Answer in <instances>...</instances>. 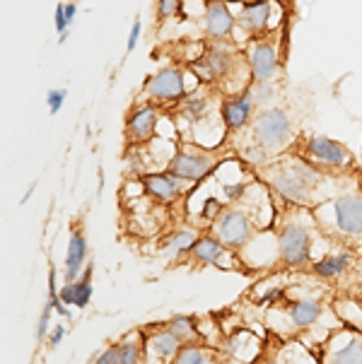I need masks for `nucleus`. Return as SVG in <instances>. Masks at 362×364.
<instances>
[{"instance_id": "obj_1", "label": "nucleus", "mask_w": 362, "mask_h": 364, "mask_svg": "<svg viewBox=\"0 0 362 364\" xmlns=\"http://www.w3.org/2000/svg\"><path fill=\"white\" fill-rule=\"evenodd\" d=\"M271 186L280 198L290 200V203H307L312 196V191L319 183V171L312 169L307 162H290L278 164L271 171Z\"/></svg>"}, {"instance_id": "obj_2", "label": "nucleus", "mask_w": 362, "mask_h": 364, "mask_svg": "<svg viewBox=\"0 0 362 364\" xmlns=\"http://www.w3.org/2000/svg\"><path fill=\"white\" fill-rule=\"evenodd\" d=\"M225 159V147L215 150H201V147H179L169 162V174L183 178V181H201L218 169Z\"/></svg>"}, {"instance_id": "obj_3", "label": "nucleus", "mask_w": 362, "mask_h": 364, "mask_svg": "<svg viewBox=\"0 0 362 364\" xmlns=\"http://www.w3.org/2000/svg\"><path fill=\"white\" fill-rule=\"evenodd\" d=\"M251 133H254L256 145H261L266 152H278L290 145L292 140V121L290 114L280 107L261 111L251 123Z\"/></svg>"}, {"instance_id": "obj_4", "label": "nucleus", "mask_w": 362, "mask_h": 364, "mask_svg": "<svg viewBox=\"0 0 362 364\" xmlns=\"http://www.w3.org/2000/svg\"><path fill=\"white\" fill-rule=\"evenodd\" d=\"M304 152L312 162H319L321 166H326V169L341 171L353 164L351 150L343 143H339V140L326 138V135H312V138H307Z\"/></svg>"}, {"instance_id": "obj_5", "label": "nucleus", "mask_w": 362, "mask_h": 364, "mask_svg": "<svg viewBox=\"0 0 362 364\" xmlns=\"http://www.w3.org/2000/svg\"><path fill=\"white\" fill-rule=\"evenodd\" d=\"M183 97H186V80L179 68H159L145 82L147 102H179Z\"/></svg>"}, {"instance_id": "obj_6", "label": "nucleus", "mask_w": 362, "mask_h": 364, "mask_svg": "<svg viewBox=\"0 0 362 364\" xmlns=\"http://www.w3.org/2000/svg\"><path fill=\"white\" fill-rule=\"evenodd\" d=\"M213 232H215V237L225 246L239 249V246L251 242V237H254V225H251V220L242 213V210L230 208V210H223V215L215 220Z\"/></svg>"}, {"instance_id": "obj_7", "label": "nucleus", "mask_w": 362, "mask_h": 364, "mask_svg": "<svg viewBox=\"0 0 362 364\" xmlns=\"http://www.w3.org/2000/svg\"><path fill=\"white\" fill-rule=\"evenodd\" d=\"M278 251H280V261L292 268H302L309 261V251H312V239L309 232L302 225H287L283 227L278 237Z\"/></svg>"}, {"instance_id": "obj_8", "label": "nucleus", "mask_w": 362, "mask_h": 364, "mask_svg": "<svg viewBox=\"0 0 362 364\" xmlns=\"http://www.w3.org/2000/svg\"><path fill=\"white\" fill-rule=\"evenodd\" d=\"M235 65H237V58L230 48L211 46L191 68L203 82H218V80H225L230 75V73L235 70Z\"/></svg>"}, {"instance_id": "obj_9", "label": "nucleus", "mask_w": 362, "mask_h": 364, "mask_svg": "<svg viewBox=\"0 0 362 364\" xmlns=\"http://www.w3.org/2000/svg\"><path fill=\"white\" fill-rule=\"evenodd\" d=\"M249 68H251V82H268L278 73V48H275L273 36L256 39L251 44Z\"/></svg>"}, {"instance_id": "obj_10", "label": "nucleus", "mask_w": 362, "mask_h": 364, "mask_svg": "<svg viewBox=\"0 0 362 364\" xmlns=\"http://www.w3.org/2000/svg\"><path fill=\"white\" fill-rule=\"evenodd\" d=\"M334 222L343 234L362 237V193H348L336 198Z\"/></svg>"}, {"instance_id": "obj_11", "label": "nucleus", "mask_w": 362, "mask_h": 364, "mask_svg": "<svg viewBox=\"0 0 362 364\" xmlns=\"http://www.w3.org/2000/svg\"><path fill=\"white\" fill-rule=\"evenodd\" d=\"M157 131V109L155 104H143L131 111V116L126 119L124 135L131 145H143L155 135Z\"/></svg>"}, {"instance_id": "obj_12", "label": "nucleus", "mask_w": 362, "mask_h": 364, "mask_svg": "<svg viewBox=\"0 0 362 364\" xmlns=\"http://www.w3.org/2000/svg\"><path fill=\"white\" fill-rule=\"evenodd\" d=\"M235 15L225 0H206V34L213 41H227L235 32Z\"/></svg>"}, {"instance_id": "obj_13", "label": "nucleus", "mask_w": 362, "mask_h": 364, "mask_svg": "<svg viewBox=\"0 0 362 364\" xmlns=\"http://www.w3.org/2000/svg\"><path fill=\"white\" fill-rule=\"evenodd\" d=\"M254 109H256V102H254V97H251L249 87L235 97H230V100L223 102V107H220L225 128L230 133L242 131V128L251 121V116H254Z\"/></svg>"}, {"instance_id": "obj_14", "label": "nucleus", "mask_w": 362, "mask_h": 364, "mask_svg": "<svg viewBox=\"0 0 362 364\" xmlns=\"http://www.w3.org/2000/svg\"><path fill=\"white\" fill-rule=\"evenodd\" d=\"M268 20H271V3L268 0H259V3L247 5L237 17L239 29L247 32L249 39H261L268 29Z\"/></svg>"}, {"instance_id": "obj_15", "label": "nucleus", "mask_w": 362, "mask_h": 364, "mask_svg": "<svg viewBox=\"0 0 362 364\" xmlns=\"http://www.w3.org/2000/svg\"><path fill=\"white\" fill-rule=\"evenodd\" d=\"M143 188L152 196V198H157L162 203H171L181 196L183 178L169 174V171H164V174H147V176H143Z\"/></svg>"}, {"instance_id": "obj_16", "label": "nucleus", "mask_w": 362, "mask_h": 364, "mask_svg": "<svg viewBox=\"0 0 362 364\" xmlns=\"http://www.w3.org/2000/svg\"><path fill=\"white\" fill-rule=\"evenodd\" d=\"M87 258V239L80 230H73L68 242V254H65V282H75L80 270Z\"/></svg>"}, {"instance_id": "obj_17", "label": "nucleus", "mask_w": 362, "mask_h": 364, "mask_svg": "<svg viewBox=\"0 0 362 364\" xmlns=\"http://www.w3.org/2000/svg\"><path fill=\"white\" fill-rule=\"evenodd\" d=\"M211 104H213L211 92H208L206 87H201V90H196V92H191V95L183 97L181 104H179V111H181V116H186V119L198 121V119H203L208 111H211Z\"/></svg>"}, {"instance_id": "obj_18", "label": "nucleus", "mask_w": 362, "mask_h": 364, "mask_svg": "<svg viewBox=\"0 0 362 364\" xmlns=\"http://www.w3.org/2000/svg\"><path fill=\"white\" fill-rule=\"evenodd\" d=\"M147 345H150L152 355L159 357V360H174V355L181 350V341L169 328L150 336L147 338Z\"/></svg>"}, {"instance_id": "obj_19", "label": "nucleus", "mask_w": 362, "mask_h": 364, "mask_svg": "<svg viewBox=\"0 0 362 364\" xmlns=\"http://www.w3.org/2000/svg\"><path fill=\"white\" fill-rule=\"evenodd\" d=\"M287 314H290L292 323L297 326V328H309V326L316 323V318L321 316V304L314 301V299L292 301Z\"/></svg>"}, {"instance_id": "obj_20", "label": "nucleus", "mask_w": 362, "mask_h": 364, "mask_svg": "<svg viewBox=\"0 0 362 364\" xmlns=\"http://www.w3.org/2000/svg\"><path fill=\"white\" fill-rule=\"evenodd\" d=\"M191 254H193V258H196L198 263L211 265V263H218L220 258H223V254H225V244L220 242L218 237H198V242L193 244Z\"/></svg>"}, {"instance_id": "obj_21", "label": "nucleus", "mask_w": 362, "mask_h": 364, "mask_svg": "<svg viewBox=\"0 0 362 364\" xmlns=\"http://www.w3.org/2000/svg\"><path fill=\"white\" fill-rule=\"evenodd\" d=\"M348 265H351V256L336 254V256H326V258H321V261H316L314 265H312V270H314L319 277H326V280H331V277H339V275L346 273Z\"/></svg>"}, {"instance_id": "obj_22", "label": "nucleus", "mask_w": 362, "mask_h": 364, "mask_svg": "<svg viewBox=\"0 0 362 364\" xmlns=\"http://www.w3.org/2000/svg\"><path fill=\"white\" fill-rule=\"evenodd\" d=\"M198 242V237H196L193 232L188 230H181V232H174L167 242L162 244V251L171 258H179L183 254H188V251L193 249V244Z\"/></svg>"}, {"instance_id": "obj_23", "label": "nucleus", "mask_w": 362, "mask_h": 364, "mask_svg": "<svg viewBox=\"0 0 362 364\" xmlns=\"http://www.w3.org/2000/svg\"><path fill=\"white\" fill-rule=\"evenodd\" d=\"M171 364H215V357L201 345H181Z\"/></svg>"}, {"instance_id": "obj_24", "label": "nucleus", "mask_w": 362, "mask_h": 364, "mask_svg": "<svg viewBox=\"0 0 362 364\" xmlns=\"http://www.w3.org/2000/svg\"><path fill=\"white\" fill-rule=\"evenodd\" d=\"M112 357H114V364H140V357H143V350H140L138 343H116L112 345Z\"/></svg>"}, {"instance_id": "obj_25", "label": "nucleus", "mask_w": 362, "mask_h": 364, "mask_svg": "<svg viewBox=\"0 0 362 364\" xmlns=\"http://www.w3.org/2000/svg\"><path fill=\"white\" fill-rule=\"evenodd\" d=\"M331 364H362V341L360 338H353L346 348L336 350L331 355Z\"/></svg>"}, {"instance_id": "obj_26", "label": "nucleus", "mask_w": 362, "mask_h": 364, "mask_svg": "<svg viewBox=\"0 0 362 364\" xmlns=\"http://www.w3.org/2000/svg\"><path fill=\"white\" fill-rule=\"evenodd\" d=\"M167 328L174 333L176 338L181 341V345L183 343H191L196 336H198V328H196V321L191 318V316H174L169 321V326Z\"/></svg>"}, {"instance_id": "obj_27", "label": "nucleus", "mask_w": 362, "mask_h": 364, "mask_svg": "<svg viewBox=\"0 0 362 364\" xmlns=\"http://www.w3.org/2000/svg\"><path fill=\"white\" fill-rule=\"evenodd\" d=\"M183 8V0H157V20H171Z\"/></svg>"}, {"instance_id": "obj_28", "label": "nucleus", "mask_w": 362, "mask_h": 364, "mask_svg": "<svg viewBox=\"0 0 362 364\" xmlns=\"http://www.w3.org/2000/svg\"><path fill=\"white\" fill-rule=\"evenodd\" d=\"M68 100V90H63V87H56V90H48V95H46V104H48V114L51 116H56L60 107H63V102Z\"/></svg>"}, {"instance_id": "obj_29", "label": "nucleus", "mask_w": 362, "mask_h": 364, "mask_svg": "<svg viewBox=\"0 0 362 364\" xmlns=\"http://www.w3.org/2000/svg\"><path fill=\"white\" fill-rule=\"evenodd\" d=\"M56 311L53 309V301L48 299L44 304V309H41V316H39V323H36V343H41L46 338L48 333V321H51V314Z\"/></svg>"}, {"instance_id": "obj_30", "label": "nucleus", "mask_w": 362, "mask_h": 364, "mask_svg": "<svg viewBox=\"0 0 362 364\" xmlns=\"http://www.w3.org/2000/svg\"><path fill=\"white\" fill-rule=\"evenodd\" d=\"M53 22H56V29H58V39H60V44H63L65 39H68V29H70V24H68V17H65V3H58L56 5V15H53Z\"/></svg>"}, {"instance_id": "obj_31", "label": "nucleus", "mask_w": 362, "mask_h": 364, "mask_svg": "<svg viewBox=\"0 0 362 364\" xmlns=\"http://www.w3.org/2000/svg\"><path fill=\"white\" fill-rule=\"evenodd\" d=\"M201 215H203L206 220H218L220 215H223V203H220L218 198H208Z\"/></svg>"}, {"instance_id": "obj_32", "label": "nucleus", "mask_w": 362, "mask_h": 364, "mask_svg": "<svg viewBox=\"0 0 362 364\" xmlns=\"http://www.w3.org/2000/svg\"><path fill=\"white\" fill-rule=\"evenodd\" d=\"M140 29H143V24H140V20H136V22H133V27H131V34H128V41H126V51H128V53H131L133 48L138 46Z\"/></svg>"}, {"instance_id": "obj_33", "label": "nucleus", "mask_w": 362, "mask_h": 364, "mask_svg": "<svg viewBox=\"0 0 362 364\" xmlns=\"http://www.w3.org/2000/svg\"><path fill=\"white\" fill-rule=\"evenodd\" d=\"M63 336H65V326H53V331L48 333V345L51 348H58L60 343H63Z\"/></svg>"}, {"instance_id": "obj_34", "label": "nucleus", "mask_w": 362, "mask_h": 364, "mask_svg": "<svg viewBox=\"0 0 362 364\" xmlns=\"http://www.w3.org/2000/svg\"><path fill=\"white\" fill-rule=\"evenodd\" d=\"M275 297H283V289H278V287L271 289V292H266V294H263L261 301H263V304H268V301H275Z\"/></svg>"}, {"instance_id": "obj_35", "label": "nucleus", "mask_w": 362, "mask_h": 364, "mask_svg": "<svg viewBox=\"0 0 362 364\" xmlns=\"http://www.w3.org/2000/svg\"><path fill=\"white\" fill-rule=\"evenodd\" d=\"M95 364H114V357H112V350H104V353L97 357V362Z\"/></svg>"}, {"instance_id": "obj_36", "label": "nucleus", "mask_w": 362, "mask_h": 364, "mask_svg": "<svg viewBox=\"0 0 362 364\" xmlns=\"http://www.w3.org/2000/svg\"><path fill=\"white\" fill-rule=\"evenodd\" d=\"M32 193H34V186H32V188H29V191H27V193H24V196H22V203H27L29 198H32Z\"/></svg>"}, {"instance_id": "obj_37", "label": "nucleus", "mask_w": 362, "mask_h": 364, "mask_svg": "<svg viewBox=\"0 0 362 364\" xmlns=\"http://www.w3.org/2000/svg\"><path fill=\"white\" fill-rule=\"evenodd\" d=\"M278 3H280V5H290L292 0H278Z\"/></svg>"}]
</instances>
